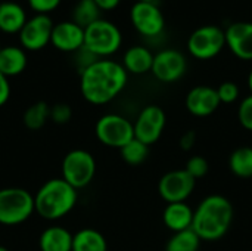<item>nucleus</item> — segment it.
<instances>
[{"mask_svg":"<svg viewBox=\"0 0 252 251\" xmlns=\"http://www.w3.org/2000/svg\"><path fill=\"white\" fill-rule=\"evenodd\" d=\"M127 74L123 64L111 59H97L80 72L81 95L93 105H105L124 90Z\"/></svg>","mask_w":252,"mask_h":251,"instance_id":"nucleus-1","label":"nucleus"},{"mask_svg":"<svg viewBox=\"0 0 252 251\" xmlns=\"http://www.w3.org/2000/svg\"><path fill=\"white\" fill-rule=\"evenodd\" d=\"M229 167L232 173L241 179L252 178V148L241 146L235 149L229 157Z\"/></svg>","mask_w":252,"mask_h":251,"instance_id":"nucleus-23","label":"nucleus"},{"mask_svg":"<svg viewBox=\"0 0 252 251\" xmlns=\"http://www.w3.org/2000/svg\"><path fill=\"white\" fill-rule=\"evenodd\" d=\"M248 87H250V90H251V95H252V70H251V72H250V75H248Z\"/></svg>","mask_w":252,"mask_h":251,"instance_id":"nucleus-36","label":"nucleus"},{"mask_svg":"<svg viewBox=\"0 0 252 251\" xmlns=\"http://www.w3.org/2000/svg\"><path fill=\"white\" fill-rule=\"evenodd\" d=\"M100 7L94 0H78L72 10V21L83 28H87L100 19Z\"/></svg>","mask_w":252,"mask_h":251,"instance_id":"nucleus-24","label":"nucleus"},{"mask_svg":"<svg viewBox=\"0 0 252 251\" xmlns=\"http://www.w3.org/2000/svg\"><path fill=\"white\" fill-rule=\"evenodd\" d=\"M130 19L133 27L145 37H157L165 25L161 9L152 1H136L130 10Z\"/></svg>","mask_w":252,"mask_h":251,"instance_id":"nucleus-12","label":"nucleus"},{"mask_svg":"<svg viewBox=\"0 0 252 251\" xmlns=\"http://www.w3.org/2000/svg\"><path fill=\"white\" fill-rule=\"evenodd\" d=\"M0 251H9L6 247H3V246H0Z\"/></svg>","mask_w":252,"mask_h":251,"instance_id":"nucleus-37","label":"nucleus"},{"mask_svg":"<svg viewBox=\"0 0 252 251\" xmlns=\"http://www.w3.org/2000/svg\"><path fill=\"white\" fill-rule=\"evenodd\" d=\"M24 7L15 1L0 3V31L4 34H19L27 22Z\"/></svg>","mask_w":252,"mask_h":251,"instance_id":"nucleus-18","label":"nucleus"},{"mask_svg":"<svg viewBox=\"0 0 252 251\" xmlns=\"http://www.w3.org/2000/svg\"><path fill=\"white\" fill-rule=\"evenodd\" d=\"M123 43L118 27L106 19H97L84 28V47L99 59L114 55Z\"/></svg>","mask_w":252,"mask_h":251,"instance_id":"nucleus-5","label":"nucleus"},{"mask_svg":"<svg viewBox=\"0 0 252 251\" xmlns=\"http://www.w3.org/2000/svg\"><path fill=\"white\" fill-rule=\"evenodd\" d=\"M9 96H10L9 78L0 72V107H3V105L9 101Z\"/></svg>","mask_w":252,"mask_h":251,"instance_id":"nucleus-33","label":"nucleus"},{"mask_svg":"<svg viewBox=\"0 0 252 251\" xmlns=\"http://www.w3.org/2000/svg\"><path fill=\"white\" fill-rule=\"evenodd\" d=\"M208 161L201 157V155H192L188 163H186V172L196 180V179H201L204 178L207 173H208Z\"/></svg>","mask_w":252,"mask_h":251,"instance_id":"nucleus-28","label":"nucleus"},{"mask_svg":"<svg viewBox=\"0 0 252 251\" xmlns=\"http://www.w3.org/2000/svg\"><path fill=\"white\" fill-rule=\"evenodd\" d=\"M217 89L210 86H196L186 96V108L195 117H208L220 107Z\"/></svg>","mask_w":252,"mask_h":251,"instance_id":"nucleus-16","label":"nucleus"},{"mask_svg":"<svg viewBox=\"0 0 252 251\" xmlns=\"http://www.w3.org/2000/svg\"><path fill=\"white\" fill-rule=\"evenodd\" d=\"M162 220H164V225L174 234L186 231V229H192L193 210L186 203H171V204H167L162 213Z\"/></svg>","mask_w":252,"mask_h":251,"instance_id":"nucleus-17","label":"nucleus"},{"mask_svg":"<svg viewBox=\"0 0 252 251\" xmlns=\"http://www.w3.org/2000/svg\"><path fill=\"white\" fill-rule=\"evenodd\" d=\"M137 1H152V3H155L157 0H137Z\"/></svg>","mask_w":252,"mask_h":251,"instance_id":"nucleus-38","label":"nucleus"},{"mask_svg":"<svg viewBox=\"0 0 252 251\" xmlns=\"http://www.w3.org/2000/svg\"><path fill=\"white\" fill-rule=\"evenodd\" d=\"M72 251H108V244L99 231L86 228L74 234Z\"/></svg>","mask_w":252,"mask_h":251,"instance_id":"nucleus-22","label":"nucleus"},{"mask_svg":"<svg viewBox=\"0 0 252 251\" xmlns=\"http://www.w3.org/2000/svg\"><path fill=\"white\" fill-rule=\"evenodd\" d=\"M226 46V33L217 25H204L195 30L188 40L189 53L201 61L216 58Z\"/></svg>","mask_w":252,"mask_h":251,"instance_id":"nucleus-8","label":"nucleus"},{"mask_svg":"<svg viewBox=\"0 0 252 251\" xmlns=\"http://www.w3.org/2000/svg\"><path fill=\"white\" fill-rule=\"evenodd\" d=\"M74 235L62 226L44 229L38 240L40 251H72Z\"/></svg>","mask_w":252,"mask_h":251,"instance_id":"nucleus-19","label":"nucleus"},{"mask_svg":"<svg viewBox=\"0 0 252 251\" xmlns=\"http://www.w3.org/2000/svg\"><path fill=\"white\" fill-rule=\"evenodd\" d=\"M217 95L221 104H233L239 98V87L233 81H224L219 86Z\"/></svg>","mask_w":252,"mask_h":251,"instance_id":"nucleus-29","label":"nucleus"},{"mask_svg":"<svg viewBox=\"0 0 252 251\" xmlns=\"http://www.w3.org/2000/svg\"><path fill=\"white\" fill-rule=\"evenodd\" d=\"M120 152H121V158L127 164H130V166H139V164H142L148 158L149 146L134 138L127 145H124L120 149Z\"/></svg>","mask_w":252,"mask_h":251,"instance_id":"nucleus-27","label":"nucleus"},{"mask_svg":"<svg viewBox=\"0 0 252 251\" xmlns=\"http://www.w3.org/2000/svg\"><path fill=\"white\" fill-rule=\"evenodd\" d=\"M72 117L71 107L66 104H56L50 107V120L56 124H66Z\"/></svg>","mask_w":252,"mask_h":251,"instance_id":"nucleus-31","label":"nucleus"},{"mask_svg":"<svg viewBox=\"0 0 252 251\" xmlns=\"http://www.w3.org/2000/svg\"><path fill=\"white\" fill-rule=\"evenodd\" d=\"M94 1L100 7V10H112L120 4L121 0H94Z\"/></svg>","mask_w":252,"mask_h":251,"instance_id":"nucleus-35","label":"nucleus"},{"mask_svg":"<svg viewBox=\"0 0 252 251\" xmlns=\"http://www.w3.org/2000/svg\"><path fill=\"white\" fill-rule=\"evenodd\" d=\"M50 118V107L46 102H35L24 114V124L30 130L41 129Z\"/></svg>","mask_w":252,"mask_h":251,"instance_id":"nucleus-26","label":"nucleus"},{"mask_svg":"<svg viewBox=\"0 0 252 251\" xmlns=\"http://www.w3.org/2000/svg\"><path fill=\"white\" fill-rule=\"evenodd\" d=\"M226 44L232 53L244 61H252V22H233L224 30Z\"/></svg>","mask_w":252,"mask_h":251,"instance_id":"nucleus-15","label":"nucleus"},{"mask_svg":"<svg viewBox=\"0 0 252 251\" xmlns=\"http://www.w3.org/2000/svg\"><path fill=\"white\" fill-rule=\"evenodd\" d=\"M165 112L158 105L145 107L137 115L134 124V138L151 146L158 142L165 127Z\"/></svg>","mask_w":252,"mask_h":251,"instance_id":"nucleus-9","label":"nucleus"},{"mask_svg":"<svg viewBox=\"0 0 252 251\" xmlns=\"http://www.w3.org/2000/svg\"><path fill=\"white\" fill-rule=\"evenodd\" d=\"M154 55L145 46H133L130 47L123 58V67L127 72L131 74H145L152 70Z\"/></svg>","mask_w":252,"mask_h":251,"instance_id":"nucleus-20","label":"nucleus"},{"mask_svg":"<svg viewBox=\"0 0 252 251\" xmlns=\"http://www.w3.org/2000/svg\"><path fill=\"white\" fill-rule=\"evenodd\" d=\"M35 212L34 197L22 188L0 189V225L16 226Z\"/></svg>","mask_w":252,"mask_h":251,"instance_id":"nucleus-4","label":"nucleus"},{"mask_svg":"<svg viewBox=\"0 0 252 251\" xmlns=\"http://www.w3.org/2000/svg\"><path fill=\"white\" fill-rule=\"evenodd\" d=\"M196 180L183 169L171 170L165 173L158 183V192L164 201L171 203H185L193 192Z\"/></svg>","mask_w":252,"mask_h":251,"instance_id":"nucleus-10","label":"nucleus"},{"mask_svg":"<svg viewBox=\"0 0 252 251\" xmlns=\"http://www.w3.org/2000/svg\"><path fill=\"white\" fill-rule=\"evenodd\" d=\"M186 58L176 49H165L154 55L152 74L162 83H174L186 72Z\"/></svg>","mask_w":252,"mask_h":251,"instance_id":"nucleus-13","label":"nucleus"},{"mask_svg":"<svg viewBox=\"0 0 252 251\" xmlns=\"http://www.w3.org/2000/svg\"><path fill=\"white\" fill-rule=\"evenodd\" d=\"M199 246H201L199 237L192 229H186L182 232H176L168 240L165 251H198Z\"/></svg>","mask_w":252,"mask_h":251,"instance_id":"nucleus-25","label":"nucleus"},{"mask_svg":"<svg viewBox=\"0 0 252 251\" xmlns=\"http://www.w3.org/2000/svg\"><path fill=\"white\" fill-rule=\"evenodd\" d=\"M238 120L244 129L252 132V95L241 101V105L238 109Z\"/></svg>","mask_w":252,"mask_h":251,"instance_id":"nucleus-30","label":"nucleus"},{"mask_svg":"<svg viewBox=\"0 0 252 251\" xmlns=\"http://www.w3.org/2000/svg\"><path fill=\"white\" fill-rule=\"evenodd\" d=\"M233 206L223 195H208L193 210L192 231L201 241H219L230 229Z\"/></svg>","mask_w":252,"mask_h":251,"instance_id":"nucleus-2","label":"nucleus"},{"mask_svg":"<svg viewBox=\"0 0 252 251\" xmlns=\"http://www.w3.org/2000/svg\"><path fill=\"white\" fill-rule=\"evenodd\" d=\"M77 189L61 179L47 180L34 195L35 213L46 220H58L72 212L77 204Z\"/></svg>","mask_w":252,"mask_h":251,"instance_id":"nucleus-3","label":"nucleus"},{"mask_svg":"<svg viewBox=\"0 0 252 251\" xmlns=\"http://www.w3.org/2000/svg\"><path fill=\"white\" fill-rule=\"evenodd\" d=\"M195 141H196L195 132L189 130V132H186V133L180 138V148H182L183 151H190V149L193 148V145H195Z\"/></svg>","mask_w":252,"mask_h":251,"instance_id":"nucleus-34","label":"nucleus"},{"mask_svg":"<svg viewBox=\"0 0 252 251\" xmlns=\"http://www.w3.org/2000/svg\"><path fill=\"white\" fill-rule=\"evenodd\" d=\"M96 175V161L89 151L72 149L62 161V179L72 188H86Z\"/></svg>","mask_w":252,"mask_h":251,"instance_id":"nucleus-6","label":"nucleus"},{"mask_svg":"<svg viewBox=\"0 0 252 251\" xmlns=\"http://www.w3.org/2000/svg\"><path fill=\"white\" fill-rule=\"evenodd\" d=\"M50 44L61 52H78L84 46V28L74 21H62L55 24Z\"/></svg>","mask_w":252,"mask_h":251,"instance_id":"nucleus-14","label":"nucleus"},{"mask_svg":"<svg viewBox=\"0 0 252 251\" xmlns=\"http://www.w3.org/2000/svg\"><path fill=\"white\" fill-rule=\"evenodd\" d=\"M28 4L34 12L47 15L61 4V0H28Z\"/></svg>","mask_w":252,"mask_h":251,"instance_id":"nucleus-32","label":"nucleus"},{"mask_svg":"<svg viewBox=\"0 0 252 251\" xmlns=\"http://www.w3.org/2000/svg\"><path fill=\"white\" fill-rule=\"evenodd\" d=\"M53 22L46 13H35L28 18L22 30L19 31V41L25 50H41L50 43Z\"/></svg>","mask_w":252,"mask_h":251,"instance_id":"nucleus-11","label":"nucleus"},{"mask_svg":"<svg viewBox=\"0 0 252 251\" xmlns=\"http://www.w3.org/2000/svg\"><path fill=\"white\" fill-rule=\"evenodd\" d=\"M94 132L99 142L109 148L121 149L134 139V124L118 114L102 115L96 123Z\"/></svg>","mask_w":252,"mask_h":251,"instance_id":"nucleus-7","label":"nucleus"},{"mask_svg":"<svg viewBox=\"0 0 252 251\" xmlns=\"http://www.w3.org/2000/svg\"><path fill=\"white\" fill-rule=\"evenodd\" d=\"M27 67V55L22 47L6 46L0 47V72L3 75L15 77L19 75Z\"/></svg>","mask_w":252,"mask_h":251,"instance_id":"nucleus-21","label":"nucleus"}]
</instances>
